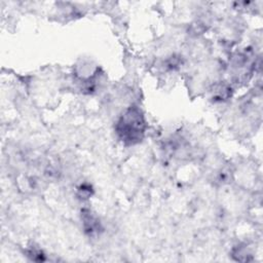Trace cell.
Returning a JSON list of instances; mask_svg holds the SVG:
<instances>
[{
	"mask_svg": "<svg viewBox=\"0 0 263 263\" xmlns=\"http://www.w3.org/2000/svg\"><path fill=\"white\" fill-rule=\"evenodd\" d=\"M146 128V120L142 110L138 106H131L118 118L115 131L126 145H136L145 137Z\"/></svg>",
	"mask_w": 263,
	"mask_h": 263,
	"instance_id": "6da1fadb",
	"label": "cell"
},
{
	"mask_svg": "<svg viewBox=\"0 0 263 263\" xmlns=\"http://www.w3.org/2000/svg\"><path fill=\"white\" fill-rule=\"evenodd\" d=\"M84 226L87 232L89 234H94L100 229V221L98 218L89 211H85L83 214Z\"/></svg>",
	"mask_w": 263,
	"mask_h": 263,
	"instance_id": "7a4b0ae2",
	"label": "cell"
},
{
	"mask_svg": "<svg viewBox=\"0 0 263 263\" xmlns=\"http://www.w3.org/2000/svg\"><path fill=\"white\" fill-rule=\"evenodd\" d=\"M91 189L89 186H88V188L86 187V185H83L81 186L80 188V192H81V196H83L84 199H88V197H89V195L91 194Z\"/></svg>",
	"mask_w": 263,
	"mask_h": 263,
	"instance_id": "3957f363",
	"label": "cell"
}]
</instances>
